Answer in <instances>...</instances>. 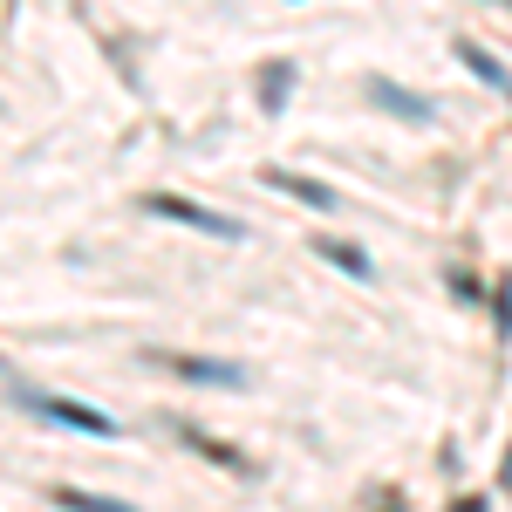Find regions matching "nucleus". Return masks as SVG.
Segmentation results:
<instances>
[{
	"label": "nucleus",
	"instance_id": "9",
	"mask_svg": "<svg viewBox=\"0 0 512 512\" xmlns=\"http://www.w3.org/2000/svg\"><path fill=\"white\" fill-rule=\"evenodd\" d=\"M55 506L62 512H137L123 499H103V492H76V485H55Z\"/></svg>",
	"mask_w": 512,
	"mask_h": 512
},
{
	"label": "nucleus",
	"instance_id": "4",
	"mask_svg": "<svg viewBox=\"0 0 512 512\" xmlns=\"http://www.w3.org/2000/svg\"><path fill=\"white\" fill-rule=\"evenodd\" d=\"M369 103H376V110H390V117H403V123H431L437 117L424 96H403V89H396V82H383V76H369Z\"/></svg>",
	"mask_w": 512,
	"mask_h": 512
},
{
	"label": "nucleus",
	"instance_id": "10",
	"mask_svg": "<svg viewBox=\"0 0 512 512\" xmlns=\"http://www.w3.org/2000/svg\"><path fill=\"white\" fill-rule=\"evenodd\" d=\"M315 246L335 260V267H349L355 280H369V253H362V246H342V239H315Z\"/></svg>",
	"mask_w": 512,
	"mask_h": 512
},
{
	"label": "nucleus",
	"instance_id": "6",
	"mask_svg": "<svg viewBox=\"0 0 512 512\" xmlns=\"http://www.w3.org/2000/svg\"><path fill=\"white\" fill-rule=\"evenodd\" d=\"M451 48H458V62H465L478 82H492V89H512V76L499 69V55H492V48H478V41H465V35L451 41Z\"/></svg>",
	"mask_w": 512,
	"mask_h": 512
},
{
	"label": "nucleus",
	"instance_id": "2",
	"mask_svg": "<svg viewBox=\"0 0 512 512\" xmlns=\"http://www.w3.org/2000/svg\"><path fill=\"white\" fill-rule=\"evenodd\" d=\"M14 403L21 410H35V417H55V424H69V431H89V437H117V424L103 417V410H82V403H62V396H35L14 383Z\"/></svg>",
	"mask_w": 512,
	"mask_h": 512
},
{
	"label": "nucleus",
	"instance_id": "1",
	"mask_svg": "<svg viewBox=\"0 0 512 512\" xmlns=\"http://www.w3.org/2000/svg\"><path fill=\"white\" fill-rule=\"evenodd\" d=\"M144 212H158V219H171V226H192V233H205V239H246V226H239L233 212H212V205H198V198L151 192Z\"/></svg>",
	"mask_w": 512,
	"mask_h": 512
},
{
	"label": "nucleus",
	"instance_id": "7",
	"mask_svg": "<svg viewBox=\"0 0 512 512\" xmlns=\"http://www.w3.org/2000/svg\"><path fill=\"white\" fill-rule=\"evenodd\" d=\"M287 89H294V62H267V69H260V110H267V117H280Z\"/></svg>",
	"mask_w": 512,
	"mask_h": 512
},
{
	"label": "nucleus",
	"instance_id": "5",
	"mask_svg": "<svg viewBox=\"0 0 512 512\" xmlns=\"http://www.w3.org/2000/svg\"><path fill=\"white\" fill-rule=\"evenodd\" d=\"M171 369H178L185 383H219V390H239V383H246L233 362H205V355H171Z\"/></svg>",
	"mask_w": 512,
	"mask_h": 512
},
{
	"label": "nucleus",
	"instance_id": "3",
	"mask_svg": "<svg viewBox=\"0 0 512 512\" xmlns=\"http://www.w3.org/2000/svg\"><path fill=\"white\" fill-rule=\"evenodd\" d=\"M260 185H274V192L301 198V205H315V212H335V205H342V198L328 192L321 178H301V171H280V164H267V171H260Z\"/></svg>",
	"mask_w": 512,
	"mask_h": 512
},
{
	"label": "nucleus",
	"instance_id": "11",
	"mask_svg": "<svg viewBox=\"0 0 512 512\" xmlns=\"http://www.w3.org/2000/svg\"><path fill=\"white\" fill-rule=\"evenodd\" d=\"M458 512H478V506H458Z\"/></svg>",
	"mask_w": 512,
	"mask_h": 512
},
{
	"label": "nucleus",
	"instance_id": "8",
	"mask_svg": "<svg viewBox=\"0 0 512 512\" xmlns=\"http://www.w3.org/2000/svg\"><path fill=\"white\" fill-rule=\"evenodd\" d=\"M185 444H192V451H205L212 465H226V472H253V465L239 458L233 444H219V437H212V431H198V424H185Z\"/></svg>",
	"mask_w": 512,
	"mask_h": 512
}]
</instances>
